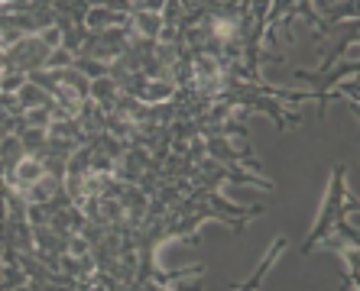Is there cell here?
Masks as SVG:
<instances>
[{
    "mask_svg": "<svg viewBox=\"0 0 360 291\" xmlns=\"http://www.w3.org/2000/svg\"><path fill=\"white\" fill-rule=\"evenodd\" d=\"M130 23H134V29L140 36H146V39H160V33H162L160 10H134V13H130Z\"/></svg>",
    "mask_w": 360,
    "mask_h": 291,
    "instance_id": "3957f363",
    "label": "cell"
},
{
    "mask_svg": "<svg viewBox=\"0 0 360 291\" xmlns=\"http://www.w3.org/2000/svg\"><path fill=\"white\" fill-rule=\"evenodd\" d=\"M283 252H285V236H276V240H273V246H269V252L263 256V262L257 266V272H253L243 285H234V288H240V291H247V288H260V282L266 278L269 269H273V266L279 262V256H283Z\"/></svg>",
    "mask_w": 360,
    "mask_h": 291,
    "instance_id": "7a4b0ae2",
    "label": "cell"
},
{
    "mask_svg": "<svg viewBox=\"0 0 360 291\" xmlns=\"http://www.w3.org/2000/svg\"><path fill=\"white\" fill-rule=\"evenodd\" d=\"M351 210H357V194L347 188V162H338L331 168V182H328V191H325V201H321V210L311 224L309 236L305 243L299 246L302 256H309L311 250H319V243L325 240L328 233H335V226L341 224V217H347Z\"/></svg>",
    "mask_w": 360,
    "mask_h": 291,
    "instance_id": "6da1fadb",
    "label": "cell"
}]
</instances>
